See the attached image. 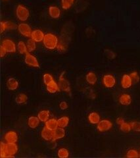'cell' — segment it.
Returning <instances> with one entry per match:
<instances>
[{
	"instance_id": "7402d4cb",
	"label": "cell",
	"mask_w": 140,
	"mask_h": 158,
	"mask_svg": "<svg viewBox=\"0 0 140 158\" xmlns=\"http://www.w3.org/2000/svg\"><path fill=\"white\" fill-rule=\"evenodd\" d=\"M49 116L50 113L49 110H42L41 111H39L38 115V117L39 118V119L40 120V121L45 123H46L48 119H49Z\"/></svg>"
},
{
	"instance_id": "e575fe53",
	"label": "cell",
	"mask_w": 140,
	"mask_h": 158,
	"mask_svg": "<svg viewBox=\"0 0 140 158\" xmlns=\"http://www.w3.org/2000/svg\"><path fill=\"white\" fill-rule=\"evenodd\" d=\"M132 129L136 132H140V122L134 121L130 123Z\"/></svg>"
},
{
	"instance_id": "f35d334b",
	"label": "cell",
	"mask_w": 140,
	"mask_h": 158,
	"mask_svg": "<svg viewBox=\"0 0 140 158\" xmlns=\"http://www.w3.org/2000/svg\"><path fill=\"white\" fill-rule=\"evenodd\" d=\"M124 122H125V121H124V120L123 119L122 117H118L117 119V123L118 125H122Z\"/></svg>"
},
{
	"instance_id": "30bf717a",
	"label": "cell",
	"mask_w": 140,
	"mask_h": 158,
	"mask_svg": "<svg viewBox=\"0 0 140 158\" xmlns=\"http://www.w3.org/2000/svg\"><path fill=\"white\" fill-rule=\"evenodd\" d=\"M4 139L7 143H16L18 140V135L15 131H9L5 135Z\"/></svg>"
},
{
	"instance_id": "7a4b0ae2",
	"label": "cell",
	"mask_w": 140,
	"mask_h": 158,
	"mask_svg": "<svg viewBox=\"0 0 140 158\" xmlns=\"http://www.w3.org/2000/svg\"><path fill=\"white\" fill-rule=\"evenodd\" d=\"M16 15L17 18L21 21H26L28 19L30 13L28 9L24 7L21 5H19L17 6L16 9Z\"/></svg>"
},
{
	"instance_id": "5b68a950",
	"label": "cell",
	"mask_w": 140,
	"mask_h": 158,
	"mask_svg": "<svg viewBox=\"0 0 140 158\" xmlns=\"http://www.w3.org/2000/svg\"><path fill=\"white\" fill-rule=\"evenodd\" d=\"M24 62L27 65L31 67H36V68L39 67V63H38V61L37 60L36 57H34L29 52L26 54V56H25V59H24Z\"/></svg>"
},
{
	"instance_id": "d6a6232c",
	"label": "cell",
	"mask_w": 140,
	"mask_h": 158,
	"mask_svg": "<svg viewBox=\"0 0 140 158\" xmlns=\"http://www.w3.org/2000/svg\"><path fill=\"white\" fill-rule=\"evenodd\" d=\"M1 157H7V153L6 151V144L3 142H1Z\"/></svg>"
},
{
	"instance_id": "9c48e42d",
	"label": "cell",
	"mask_w": 140,
	"mask_h": 158,
	"mask_svg": "<svg viewBox=\"0 0 140 158\" xmlns=\"http://www.w3.org/2000/svg\"><path fill=\"white\" fill-rule=\"evenodd\" d=\"M103 83L105 87L111 88L115 85L116 79L111 75H106L103 78Z\"/></svg>"
},
{
	"instance_id": "4fadbf2b",
	"label": "cell",
	"mask_w": 140,
	"mask_h": 158,
	"mask_svg": "<svg viewBox=\"0 0 140 158\" xmlns=\"http://www.w3.org/2000/svg\"><path fill=\"white\" fill-rule=\"evenodd\" d=\"M41 136L45 140L50 141L53 138V131H51L45 127L41 132Z\"/></svg>"
},
{
	"instance_id": "277c9868",
	"label": "cell",
	"mask_w": 140,
	"mask_h": 158,
	"mask_svg": "<svg viewBox=\"0 0 140 158\" xmlns=\"http://www.w3.org/2000/svg\"><path fill=\"white\" fill-rule=\"evenodd\" d=\"M18 30L20 34L26 37H31L32 35V30L31 27L28 24L26 23H21L19 24Z\"/></svg>"
},
{
	"instance_id": "4dcf8cb0",
	"label": "cell",
	"mask_w": 140,
	"mask_h": 158,
	"mask_svg": "<svg viewBox=\"0 0 140 158\" xmlns=\"http://www.w3.org/2000/svg\"><path fill=\"white\" fill-rule=\"evenodd\" d=\"M120 126H121V127H120L121 130L124 132H129L130 131L132 130L130 123L124 122Z\"/></svg>"
},
{
	"instance_id": "603a6c76",
	"label": "cell",
	"mask_w": 140,
	"mask_h": 158,
	"mask_svg": "<svg viewBox=\"0 0 140 158\" xmlns=\"http://www.w3.org/2000/svg\"><path fill=\"white\" fill-rule=\"evenodd\" d=\"M16 28V26L14 25V24L11 23V22H9V21H6L3 22L2 21L1 23V32H3L4 31H7L8 29H14Z\"/></svg>"
},
{
	"instance_id": "d590c367",
	"label": "cell",
	"mask_w": 140,
	"mask_h": 158,
	"mask_svg": "<svg viewBox=\"0 0 140 158\" xmlns=\"http://www.w3.org/2000/svg\"><path fill=\"white\" fill-rule=\"evenodd\" d=\"M130 76L132 78V80L133 82L134 83H137L139 81V76L138 75V73L137 72H132L130 74Z\"/></svg>"
},
{
	"instance_id": "e0dca14e",
	"label": "cell",
	"mask_w": 140,
	"mask_h": 158,
	"mask_svg": "<svg viewBox=\"0 0 140 158\" xmlns=\"http://www.w3.org/2000/svg\"><path fill=\"white\" fill-rule=\"evenodd\" d=\"M119 102L123 106H128L132 103V98L128 94H123L119 98Z\"/></svg>"
},
{
	"instance_id": "ba28073f",
	"label": "cell",
	"mask_w": 140,
	"mask_h": 158,
	"mask_svg": "<svg viewBox=\"0 0 140 158\" xmlns=\"http://www.w3.org/2000/svg\"><path fill=\"white\" fill-rule=\"evenodd\" d=\"M6 151L7 153V157H14L18 152V146L16 143H7Z\"/></svg>"
},
{
	"instance_id": "cb8c5ba5",
	"label": "cell",
	"mask_w": 140,
	"mask_h": 158,
	"mask_svg": "<svg viewBox=\"0 0 140 158\" xmlns=\"http://www.w3.org/2000/svg\"><path fill=\"white\" fill-rule=\"evenodd\" d=\"M86 79L89 85H95L97 80L96 75L93 72L88 73L86 77Z\"/></svg>"
},
{
	"instance_id": "ac0fdd59",
	"label": "cell",
	"mask_w": 140,
	"mask_h": 158,
	"mask_svg": "<svg viewBox=\"0 0 140 158\" xmlns=\"http://www.w3.org/2000/svg\"><path fill=\"white\" fill-rule=\"evenodd\" d=\"M7 86L9 90H11V91L15 90L19 87V82L15 78H10L7 81Z\"/></svg>"
},
{
	"instance_id": "2e32d148",
	"label": "cell",
	"mask_w": 140,
	"mask_h": 158,
	"mask_svg": "<svg viewBox=\"0 0 140 158\" xmlns=\"http://www.w3.org/2000/svg\"><path fill=\"white\" fill-rule=\"evenodd\" d=\"M46 89L47 92L51 94L56 93L57 92H59L61 90V88H60L59 85L55 81L46 85Z\"/></svg>"
},
{
	"instance_id": "9a60e30c",
	"label": "cell",
	"mask_w": 140,
	"mask_h": 158,
	"mask_svg": "<svg viewBox=\"0 0 140 158\" xmlns=\"http://www.w3.org/2000/svg\"><path fill=\"white\" fill-rule=\"evenodd\" d=\"M45 127L48 128V129L54 131L59 127L57 120L56 119V118H50V119H48L45 123Z\"/></svg>"
},
{
	"instance_id": "ffe728a7",
	"label": "cell",
	"mask_w": 140,
	"mask_h": 158,
	"mask_svg": "<svg viewBox=\"0 0 140 158\" xmlns=\"http://www.w3.org/2000/svg\"><path fill=\"white\" fill-rule=\"evenodd\" d=\"M39 122H40V120L39 119V118L38 117L32 116L31 117H29L28 118V125L30 128H36L39 125Z\"/></svg>"
},
{
	"instance_id": "ab89813d",
	"label": "cell",
	"mask_w": 140,
	"mask_h": 158,
	"mask_svg": "<svg viewBox=\"0 0 140 158\" xmlns=\"http://www.w3.org/2000/svg\"><path fill=\"white\" fill-rule=\"evenodd\" d=\"M139 157H140V152H139Z\"/></svg>"
},
{
	"instance_id": "484cf974",
	"label": "cell",
	"mask_w": 140,
	"mask_h": 158,
	"mask_svg": "<svg viewBox=\"0 0 140 158\" xmlns=\"http://www.w3.org/2000/svg\"><path fill=\"white\" fill-rule=\"evenodd\" d=\"M58 127L61 128H65L69 123V118L68 117H62L57 120Z\"/></svg>"
},
{
	"instance_id": "83f0119b",
	"label": "cell",
	"mask_w": 140,
	"mask_h": 158,
	"mask_svg": "<svg viewBox=\"0 0 140 158\" xmlns=\"http://www.w3.org/2000/svg\"><path fill=\"white\" fill-rule=\"evenodd\" d=\"M27 46L28 52H32L34 51L36 48V42H35L32 38H30L28 40Z\"/></svg>"
},
{
	"instance_id": "3957f363",
	"label": "cell",
	"mask_w": 140,
	"mask_h": 158,
	"mask_svg": "<svg viewBox=\"0 0 140 158\" xmlns=\"http://www.w3.org/2000/svg\"><path fill=\"white\" fill-rule=\"evenodd\" d=\"M63 76H64V73H63L61 75V76L59 77L58 85L61 90L66 92H71V85H70V83L68 82V81L67 80V79L64 78Z\"/></svg>"
},
{
	"instance_id": "8d00e7d4",
	"label": "cell",
	"mask_w": 140,
	"mask_h": 158,
	"mask_svg": "<svg viewBox=\"0 0 140 158\" xmlns=\"http://www.w3.org/2000/svg\"><path fill=\"white\" fill-rule=\"evenodd\" d=\"M59 107L61 110H67V109L68 108V104L66 102H61V103H60L59 104Z\"/></svg>"
},
{
	"instance_id": "836d02e7",
	"label": "cell",
	"mask_w": 140,
	"mask_h": 158,
	"mask_svg": "<svg viewBox=\"0 0 140 158\" xmlns=\"http://www.w3.org/2000/svg\"><path fill=\"white\" fill-rule=\"evenodd\" d=\"M126 157H130V158L138 157H139V152L137 150H130L127 152Z\"/></svg>"
},
{
	"instance_id": "8992f818",
	"label": "cell",
	"mask_w": 140,
	"mask_h": 158,
	"mask_svg": "<svg viewBox=\"0 0 140 158\" xmlns=\"http://www.w3.org/2000/svg\"><path fill=\"white\" fill-rule=\"evenodd\" d=\"M113 127V123L107 119L100 121L97 124V129L100 132H105L111 129Z\"/></svg>"
},
{
	"instance_id": "44dd1931",
	"label": "cell",
	"mask_w": 140,
	"mask_h": 158,
	"mask_svg": "<svg viewBox=\"0 0 140 158\" xmlns=\"http://www.w3.org/2000/svg\"><path fill=\"white\" fill-rule=\"evenodd\" d=\"M88 120L92 124H98L100 121V116L96 112H92L89 113L88 116Z\"/></svg>"
},
{
	"instance_id": "7c38bea8",
	"label": "cell",
	"mask_w": 140,
	"mask_h": 158,
	"mask_svg": "<svg viewBox=\"0 0 140 158\" xmlns=\"http://www.w3.org/2000/svg\"><path fill=\"white\" fill-rule=\"evenodd\" d=\"M64 136H65V131H64V128L58 127L57 129L53 131V138L51 141L55 142L57 140L63 138Z\"/></svg>"
},
{
	"instance_id": "f1b7e54d",
	"label": "cell",
	"mask_w": 140,
	"mask_h": 158,
	"mask_svg": "<svg viewBox=\"0 0 140 158\" xmlns=\"http://www.w3.org/2000/svg\"><path fill=\"white\" fill-rule=\"evenodd\" d=\"M74 2V0H61L62 7L64 9H68L71 8L72 4Z\"/></svg>"
},
{
	"instance_id": "74e56055",
	"label": "cell",
	"mask_w": 140,
	"mask_h": 158,
	"mask_svg": "<svg viewBox=\"0 0 140 158\" xmlns=\"http://www.w3.org/2000/svg\"><path fill=\"white\" fill-rule=\"evenodd\" d=\"M7 52L6 51V49H5L4 47L2 45V46H1V57H3L7 53Z\"/></svg>"
},
{
	"instance_id": "1f68e13d",
	"label": "cell",
	"mask_w": 140,
	"mask_h": 158,
	"mask_svg": "<svg viewBox=\"0 0 140 158\" xmlns=\"http://www.w3.org/2000/svg\"><path fill=\"white\" fill-rule=\"evenodd\" d=\"M53 81H54L53 78L51 75H50V74L46 73L43 75V82L46 85H49V83H51Z\"/></svg>"
},
{
	"instance_id": "8fae6325",
	"label": "cell",
	"mask_w": 140,
	"mask_h": 158,
	"mask_svg": "<svg viewBox=\"0 0 140 158\" xmlns=\"http://www.w3.org/2000/svg\"><path fill=\"white\" fill-rule=\"evenodd\" d=\"M45 34L41 30H34L32 32L31 38L33 39L36 42H41L43 40Z\"/></svg>"
},
{
	"instance_id": "d4e9b609",
	"label": "cell",
	"mask_w": 140,
	"mask_h": 158,
	"mask_svg": "<svg viewBox=\"0 0 140 158\" xmlns=\"http://www.w3.org/2000/svg\"><path fill=\"white\" fill-rule=\"evenodd\" d=\"M17 48L18 52L21 54H27V53H28L27 46L23 41L19 42V43L17 44Z\"/></svg>"
},
{
	"instance_id": "6da1fadb",
	"label": "cell",
	"mask_w": 140,
	"mask_h": 158,
	"mask_svg": "<svg viewBox=\"0 0 140 158\" xmlns=\"http://www.w3.org/2000/svg\"><path fill=\"white\" fill-rule=\"evenodd\" d=\"M43 43L46 48L48 49H54L57 48L58 38L54 34L51 33H47L45 34Z\"/></svg>"
},
{
	"instance_id": "4316f807",
	"label": "cell",
	"mask_w": 140,
	"mask_h": 158,
	"mask_svg": "<svg viewBox=\"0 0 140 158\" xmlns=\"http://www.w3.org/2000/svg\"><path fill=\"white\" fill-rule=\"evenodd\" d=\"M28 100V96L25 94L21 93L17 95L15 98V102L18 104H23V103H26Z\"/></svg>"
},
{
	"instance_id": "f546056e",
	"label": "cell",
	"mask_w": 140,
	"mask_h": 158,
	"mask_svg": "<svg viewBox=\"0 0 140 158\" xmlns=\"http://www.w3.org/2000/svg\"><path fill=\"white\" fill-rule=\"evenodd\" d=\"M58 157L64 158V157H68L69 156V152L66 148H61L58 150L57 152Z\"/></svg>"
},
{
	"instance_id": "d6986e66",
	"label": "cell",
	"mask_w": 140,
	"mask_h": 158,
	"mask_svg": "<svg viewBox=\"0 0 140 158\" xmlns=\"http://www.w3.org/2000/svg\"><path fill=\"white\" fill-rule=\"evenodd\" d=\"M49 14L51 18L57 19L61 15V11L57 7L51 6L49 8Z\"/></svg>"
},
{
	"instance_id": "5bb4252c",
	"label": "cell",
	"mask_w": 140,
	"mask_h": 158,
	"mask_svg": "<svg viewBox=\"0 0 140 158\" xmlns=\"http://www.w3.org/2000/svg\"><path fill=\"white\" fill-rule=\"evenodd\" d=\"M133 81L132 80V78L130 76L128 75H123L122 80H121V85L123 88H129L130 87H131L132 85Z\"/></svg>"
},
{
	"instance_id": "52a82bcc",
	"label": "cell",
	"mask_w": 140,
	"mask_h": 158,
	"mask_svg": "<svg viewBox=\"0 0 140 158\" xmlns=\"http://www.w3.org/2000/svg\"><path fill=\"white\" fill-rule=\"evenodd\" d=\"M2 45L6 49L8 53H14L16 52V45L13 41L9 39H6L2 42Z\"/></svg>"
}]
</instances>
